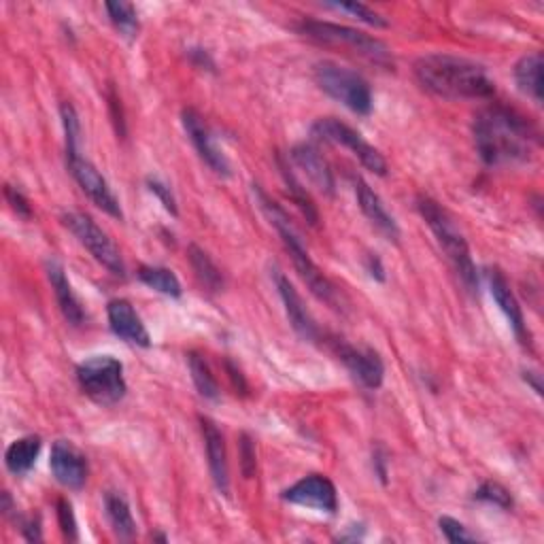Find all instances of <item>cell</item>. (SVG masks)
Listing matches in <instances>:
<instances>
[{"label": "cell", "mask_w": 544, "mask_h": 544, "mask_svg": "<svg viewBox=\"0 0 544 544\" xmlns=\"http://www.w3.org/2000/svg\"><path fill=\"white\" fill-rule=\"evenodd\" d=\"M474 500L487 502V504H493L498 508H513V496H510V491L496 481H487L479 489H476Z\"/></svg>", "instance_id": "cell-30"}, {"label": "cell", "mask_w": 544, "mask_h": 544, "mask_svg": "<svg viewBox=\"0 0 544 544\" xmlns=\"http://www.w3.org/2000/svg\"><path fill=\"white\" fill-rule=\"evenodd\" d=\"M315 81L319 88L334 98L340 105L357 115L372 113V90L368 81L357 75L351 68L340 66L336 62L315 64Z\"/></svg>", "instance_id": "cell-7"}, {"label": "cell", "mask_w": 544, "mask_h": 544, "mask_svg": "<svg viewBox=\"0 0 544 544\" xmlns=\"http://www.w3.org/2000/svg\"><path fill=\"white\" fill-rule=\"evenodd\" d=\"M105 510H107L109 523L113 525V532H115L119 538L130 540V538L136 534V521H134V517H132L130 504H128V500L122 496V493L109 491L107 496H105Z\"/></svg>", "instance_id": "cell-24"}, {"label": "cell", "mask_w": 544, "mask_h": 544, "mask_svg": "<svg viewBox=\"0 0 544 544\" xmlns=\"http://www.w3.org/2000/svg\"><path fill=\"white\" fill-rule=\"evenodd\" d=\"M111 24L124 34L128 39H134L136 34H139V15H136L134 5L130 3H107L105 5Z\"/></svg>", "instance_id": "cell-29"}, {"label": "cell", "mask_w": 544, "mask_h": 544, "mask_svg": "<svg viewBox=\"0 0 544 544\" xmlns=\"http://www.w3.org/2000/svg\"><path fill=\"white\" fill-rule=\"evenodd\" d=\"M66 164L68 170H71L73 179L77 181V185L85 192L98 209H102L105 213H109L111 217L122 219V207H119V200L115 198L111 185L107 183V179L102 177L100 170L88 160L83 158L79 149H66Z\"/></svg>", "instance_id": "cell-10"}, {"label": "cell", "mask_w": 544, "mask_h": 544, "mask_svg": "<svg viewBox=\"0 0 544 544\" xmlns=\"http://www.w3.org/2000/svg\"><path fill=\"white\" fill-rule=\"evenodd\" d=\"M313 136H317L319 141L334 143L349 149L353 156L362 162V166L370 170V173L379 177L387 175V162L381 156V151L377 147H372L360 132L343 122H338V119L334 117L317 119L313 126Z\"/></svg>", "instance_id": "cell-9"}, {"label": "cell", "mask_w": 544, "mask_h": 544, "mask_svg": "<svg viewBox=\"0 0 544 544\" xmlns=\"http://www.w3.org/2000/svg\"><path fill=\"white\" fill-rule=\"evenodd\" d=\"M5 196L11 204V209L17 213V217H24V219H30L32 217V207H30V202L28 198L20 192V190H15V187L7 185L5 187Z\"/></svg>", "instance_id": "cell-36"}, {"label": "cell", "mask_w": 544, "mask_h": 544, "mask_svg": "<svg viewBox=\"0 0 544 544\" xmlns=\"http://www.w3.org/2000/svg\"><path fill=\"white\" fill-rule=\"evenodd\" d=\"M58 525L64 534L66 540H79V530H77V519H75V510L73 504L60 498L58 500Z\"/></svg>", "instance_id": "cell-33"}, {"label": "cell", "mask_w": 544, "mask_h": 544, "mask_svg": "<svg viewBox=\"0 0 544 544\" xmlns=\"http://www.w3.org/2000/svg\"><path fill=\"white\" fill-rule=\"evenodd\" d=\"M298 30L311 41H317L323 45H343L374 64L394 66V60H391V51L387 49V45L379 39L368 37L366 32H360L349 26H338L332 22H315V20L300 22Z\"/></svg>", "instance_id": "cell-6"}, {"label": "cell", "mask_w": 544, "mask_h": 544, "mask_svg": "<svg viewBox=\"0 0 544 544\" xmlns=\"http://www.w3.org/2000/svg\"><path fill=\"white\" fill-rule=\"evenodd\" d=\"M328 7L338 9V11H345V13H351L353 17H357V20L368 24V26L387 28L385 17H381L377 11H372L370 7L362 5V3H336V5H328Z\"/></svg>", "instance_id": "cell-32"}, {"label": "cell", "mask_w": 544, "mask_h": 544, "mask_svg": "<svg viewBox=\"0 0 544 544\" xmlns=\"http://www.w3.org/2000/svg\"><path fill=\"white\" fill-rule=\"evenodd\" d=\"M374 464H377L379 479H381L383 483H387V470H385V464H387V459H385L383 451H377V453H374Z\"/></svg>", "instance_id": "cell-40"}, {"label": "cell", "mask_w": 544, "mask_h": 544, "mask_svg": "<svg viewBox=\"0 0 544 544\" xmlns=\"http://www.w3.org/2000/svg\"><path fill=\"white\" fill-rule=\"evenodd\" d=\"M241 468H243V474L247 476V479H251V476L255 474V447H253V440L249 434H243L241 436Z\"/></svg>", "instance_id": "cell-37"}, {"label": "cell", "mask_w": 544, "mask_h": 544, "mask_svg": "<svg viewBox=\"0 0 544 544\" xmlns=\"http://www.w3.org/2000/svg\"><path fill=\"white\" fill-rule=\"evenodd\" d=\"M187 258H190L198 281L207 287L209 292H219V289L224 287V275H221V270L209 258L207 251H202L198 245H190V249H187Z\"/></svg>", "instance_id": "cell-25"}, {"label": "cell", "mask_w": 544, "mask_h": 544, "mask_svg": "<svg viewBox=\"0 0 544 544\" xmlns=\"http://www.w3.org/2000/svg\"><path fill=\"white\" fill-rule=\"evenodd\" d=\"M45 270H47V279L51 283V289H54L64 319L71 323V326H81V323L85 321L83 306H81L79 298L75 296L71 283H68L62 264L56 262V260H51V262H47Z\"/></svg>", "instance_id": "cell-21"}, {"label": "cell", "mask_w": 544, "mask_h": 544, "mask_svg": "<svg viewBox=\"0 0 544 544\" xmlns=\"http://www.w3.org/2000/svg\"><path fill=\"white\" fill-rule=\"evenodd\" d=\"M200 428L204 447H207L209 457V470L213 476V483L221 493L230 491V472H228V451H226V440L217 423L209 417H200Z\"/></svg>", "instance_id": "cell-18"}, {"label": "cell", "mask_w": 544, "mask_h": 544, "mask_svg": "<svg viewBox=\"0 0 544 544\" xmlns=\"http://www.w3.org/2000/svg\"><path fill=\"white\" fill-rule=\"evenodd\" d=\"M289 156H292L296 166H300L304 170L306 177H309V181L317 187L321 194H326V196L334 194V187H336L334 173H332L330 164L326 162V158L321 156L315 145H311V143L296 145Z\"/></svg>", "instance_id": "cell-20"}, {"label": "cell", "mask_w": 544, "mask_h": 544, "mask_svg": "<svg viewBox=\"0 0 544 544\" xmlns=\"http://www.w3.org/2000/svg\"><path fill=\"white\" fill-rule=\"evenodd\" d=\"M277 162H279L281 175H283V179H285V185H287V192H289V196H292V200H294V202L298 204V207L302 209V213L306 215V219H309L311 224L315 226L317 221H319V215H317V209H315L313 200L309 198V194H306V190H304V187L300 185V181L296 179V175L292 173V168H289V166L283 162V158H281V156L277 158Z\"/></svg>", "instance_id": "cell-28"}, {"label": "cell", "mask_w": 544, "mask_h": 544, "mask_svg": "<svg viewBox=\"0 0 544 544\" xmlns=\"http://www.w3.org/2000/svg\"><path fill=\"white\" fill-rule=\"evenodd\" d=\"M77 381L83 394L100 406H115L128 391L124 364L113 355H94L81 362L77 366Z\"/></svg>", "instance_id": "cell-5"}, {"label": "cell", "mask_w": 544, "mask_h": 544, "mask_svg": "<svg viewBox=\"0 0 544 544\" xmlns=\"http://www.w3.org/2000/svg\"><path fill=\"white\" fill-rule=\"evenodd\" d=\"M181 122H183V128L187 132V136H190L192 145L196 147L198 156L204 160V164H207L213 173L221 175V177H230L232 170H230V162L228 158L221 153V149L215 145L213 141V134L209 130V126L204 124V119L198 111L194 109H183L181 113Z\"/></svg>", "instance_id": "cell-13"}, {"label": "cell", "mask_w": 544, "mask_h": 544, "mask_svg": "<svg viewBox=\"0 0 544 544\" xmlns=\"http://www.w3.org/2000/svg\"><path fill=\"white\" fill-rule=\"evenodd\" d=\"M281 498L289 504L313 508V510H319V513H328V515H334L338 510L336 487L328 476L323 474L304 476V479H300L298 483L285 489Z\"/></svg>", "instance_id": "cell-11"}, {"label": "cell", "mask_w": 544, "mask_h": 544, "mask_svg": "<svg viewBox=\"0 0 544 544\" xmlns=\"http://www.w3.org/2000/svg\"><path fill=\"white\" fill-rule=\"evenodd\" d=\"M60 115H62L64 136H66V149H79L81 124H79V115L71 102H64V105L60 107Z\"/></svg>", "instance_id": "cell-31"}, {"label": "cell", "mask_w": 544, "mask_h": 544, "mask_svg": "<svg viewBox=\"0 0 544 544\" xmlns=\"http://www.w3.org/2000/svg\"><path fill=\"white\" fill-rule=\"evenodd\" d=\"M487 281H489V289H491L493 300L498 302L500 311L508 319L510 328H513L515 336L519 338V343L521 345H530V330H527V326H525L523 311H521V306H519V302H517V298L513 294V289H510L506 277L502 275L498 268H491L487 272Z\"/></svg>", "instance_id": "cell-17"}, {"label": "cell", "mask_w": 544, "mask_h": 544, "mask_svg": "<svg viewBox=\"0 0 544 544\" xmlns=\"http://www.w3.org/2000/svg\"><path fill=\"white\" fill-rule=\"evenodd\" d=\"M438 525H440V532L445 534V538H447L449 542H455V544H457V542H459V544H462V542H476V536L470 534L462 523L455 521V519H451V517H440V519H438Z\"/></svg>", "instance_id": "cell-34"}, {"label": "cell", "mask_w": 544, "mask_h": 544, "mask_svg": "<svg viewBox=\"0 0 544 544\" xmlns=\"http://www.w3.org/2000/svg\"><path fill=\"white\" fill-rule=\"evenodd\" d=\"M517 88L532 98L536 105H542V54H527L515 66Z\"/></svg>", "instance_id": "cell-23"}, {"label": "cell", "mask_w": 544, "mask_h": 544, "mask_svg": "<svg viewBox=\"0 0 544 544\" xmlns=\"http://www.w3.org/2000/svg\"><path fill=\"white\" fill-rule=\"evenodd\" d=\"M527 383H530L534 387V391L538 396H542V385H540V374L538 372H532V370H527L525 372V377H523Z\"/></svg>", "instance_id": "cell-41"}, {"label": "cell", "mask_w": 544, "mask_h": 544, "mask_svg": "<svg viewBox=\"0 0 544 544\" xmlns=\"http://www.w3.org/2000/svg\"><path fill=\"white\" fill-rule=\"evenodd\" d=\"M474 145L487 166L519 164L532 158L540 143L538 130L517 111L487 107L474 117Z\"/></svg>", "instance_id": "cell-1"}, {"label": "cell", "mask_w": 544, "mask_h": 544, "mask_svg": "<svg viewBox=\"0 0 544 544\" xmlns=\"http://www.w3.org/2000/svg\"><path fill=\"white\" fill-rule=\"evenodd\" d=\"M41 438L39 436H24L13 440L7 453H5V464L7 470L15 476H24L28 474L34 464H37V457L41 453Z\"/></svg>", "instance_id": "cell-22"}, {"label": "cell", "mask_w": 544, "mask_h": 544, "mask_svg": "<svg viewBox=\"0 0 544 544\" xmlns=\"http://www.w3.org/2000/svg\"><path fill=\"white\" fill-rule=\"evenodd\" d=\"M49 468L54 472L56 481L68 489H83L85 481H88L90 466L88 457H85L75 445L66 440H58L54 447H51L49 457Z\"/></svg>", "instance_id": "cell-14"}, {"label": "cell", "mask_w": 544, "mask_h": 544, "mask_svg": "<svg viewBox=\"0 0 544 544\" xmlns=\"http://www.w3.org/2000/svg\"><path fill=\"white\" fill-rule=\"evenodd\" d=\"M187 364H190L192 381L198 389V394L207 400H219V394H221L219 383L215 381L207 360H204V357L198 353H190V357H187Z\"/></svg>", "instance_id": "cell-27"}, {"label": "cell", "mask_w": 544, "mask_h": 544, "mask_svg": "<svg viewBox=\"0 0 544 544\" xmlns=\"http://www.w3.org/2000/svg\"><path fill=\"white\" fill-rule=\"evenodd\" d=\"M366 270L370 272V277L374 281H385V268H383V262L377 253H370L366 258Z\"/></svg>", "instance_id": "cell-38"}, {"label": "cell", "mask_w": 544, "mask_h": 544, "mask_svg": "<svg viewBox=\"0 0 544 544\" xmlns=\"http://www.w3.org/2000/svg\"><path fill=\"white\" fill-rule=\"evenodd\" d=\"M253 194L255 198H258L262 211L266 213V217L270 219V224L277 228L281 241L289 253V258H292L298 275L304 279V283L309 285L311 292L321 300L330 304L332 309L340 311L343 309V296H340V292L336 289V285L323 275V272L319 270V266L313 262V258L309 255V251H306L302 238L298 236V232L294 230L292 221H289L287 213L279 207V204L275 200H270L266 196V192L262 190L260 185H253Z\"/></svg>", "instance_id": "cell-3"}, {"label": "cell", "mask_w": 544, "mask_h": 544, "mask_svg": "<svg viewBox=\"0 0 544 544\" xmlns=\"http://www.w3.org/2000/svg\"><path fill=\"white\" fill-rule=\"evenodd\" d=\"M417 211L425 219V224L430 226L442 251L447 253V258L453 264L459 279H462V283L470 289V292H474V289L479 287V275H476V266L472 262L470 247L466 243L462 230H459V226L455 224L453 215L447 209H442L436 200L428 196L417 198Z\"/></svg>", "instance_id": "cell-4"}, {"label": "cell", "mask_w": 544, "mask_h": 544, "mask_svg": "<svg viewBox=\"0 0 544 544\" xmlns=\"http://www.w3.org/2000/svg\"><path fill=\"white\" fill-rule=\"evenodd\" d=\"M139 279L151 287L156 289V292L170 296V298H179L181 296V281L177 279V275L170 268H162V266H141Z\"/></svg>", "instance_id": "cell-26"}, {"label": "cell", "mask_w": 544, "mask_h": 544, "mask_svg": "<svg viewBox=\"0 0 544 544\" xmlns=\"http://www.w3.org/2000/svg\"><path fill=\"white\" fill-rule=\"evenodd\" d=\"M415 75L423 90L447 100H485L496 92L485 66L447 54L419 58Z\"/></svg>", "instance_id": "cell-2"}, {"label": "cell", "mask_w": 544, "mask_h": 544, "mask_svg": "<svg viewBox=\"0 0 544 544\" xmlns=\"http://www.w3.org/2000/svg\"><path fill=\"white\" fill-rule=\"evenodd\" d=\"M109 326L115 336L136 347H149L151 336L145 328L143 319L134 311V306L128 300H111L107 306Z\"/></svg>", "instance_id": "cell-16"}, {"label": "cell", "mask_w": 544, "mask_h": 544, "mask_svg": "<svg viewBox=\"0 0 544 544\" xmlns=\"http://www.w3.org/2000/svg\"><path fill=\"white\" fill-rule=\"evenodd\" d=\"M64 226L73 232L77 241L92 253V258L105 266L111 275L126 277V266L122 260V253L115 247V243L107 236L90 215L83 213H66L62 215Z\"/></svg>", "instance_id": "cell-8"}, {"label": "cell", "mask_w": 544, "mask_h": 544, "mask_svg": "<svg viewBox=\"0 0 544 544\" xmlns=\"http://www.w3.org/2000/svg\"><path fill=\"white\" fill-rule=\"evenodd\" d=\"M353 190L357 196V204H360V209L368 217L370 224L377 228L383 236H387L389 241H398L400 228L396 224V219L387 213L379 194L374 192L362 177H353Z\"/></svg>", "instance_id": "cell-19"}, {"label": "cell", "mask_w": 544, "mask_h": 544, "mask_svg": "<svg viewBox=\"0 0 544 544\" xmlns=\"http://www.w3.org/2000/svg\"><path fill=\"white\" fill-rule=\"evenodd\" d=\"M22 530H24V536L28 540H41V527H39V523L28 521V523H24Z\"/></svg>", "instance_id": "cell-39"}, {"label": "cell", "mask_w": 544, "mask_h": 544, "mask_svg": "<svg viewBox=\"0 0 544 544\" xmlns=\"http://www.w3.org/2000/svg\"><path fill=\"white\" fill-rule=\"evenodd\" d=\"M332 347H334V353L338 355V360L347 366V370L366 389H379L383 385L385 366L377 351L357 349L340 338L332 340Z\"/></svg>", "instance_id": "cell-12"}, {"label": "cell", "mask_w": 544, "mask_h": 544, "mask_svg": "<svg viewBox=\"0 0 544 544\" xmlns=\"http://www.w3.org/2000/svg\"><path fill=\"white\" fill-rule=\"evenodd\" d=\"M147 185H149V192L158 196V200L164 204V209L168 213H173V215L179 213L177 211V200H175L173 192H170V187L164 181H160V179H147Z\"/></svg>", "instance_id": "cell-35"}, {"label": "cell", "mask_w": 544, "mask_h": 544, "mask_svg": "<svg viewBox=\"0 0 544 544\" xmlns=\"http://www.w3.org/2000/svg\"><path fill=\"white\" fill-rule=\"evenodd\" d=\"M272 281L277 285V292L283 300L285 313L289 317V323H292V328L306 340H317L319 338V328L313 319V315L306 309V304L302 300V296L298 294V289L294 287V283L289 281L279 268H275L272 272Z\"/></svg>", "instance_id": "cell-15"}]
</instances>
